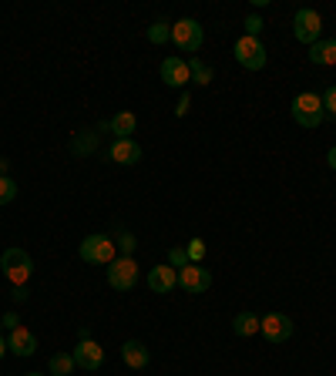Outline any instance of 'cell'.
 <instances>
[{
	"label": "cell",
	"mask_w": 336,
	"mask_h": 376,
	"mask_svg": "<svg viewBox=\"0 0 336 376\" xmlns=\"http://www.w3.org/2000/svg\"><path fill=\"white\" fill-rule=\"evenodd\" d=\"M0 269H4V276H7V282L14 289H21L34 276V259L27 255V249H7L0 255Z\"/></svg>",
	"instance_id": "1"
},
{
	"label": "cell",
	"mask_w": 336,
	"mask_h": 376,
	"mask_svg": "<svg viewBox=\"0 0 336 376\" xmlns=\"http://www.w3.org/2000/svg\"><path fill=\"white\" fill-rule=\"evenodd\" d=\"M292 122L302 124V128H320L326 118L323 111V98L320 94H313V91H302V94H296L292 98Z\"/></svg>",
	"instance_id": "2"
},
{
	"label": "cell",
	"mask_w": 336,
	"mask_h": 376,
	"mask_svg": "<svg viewBox=\"0 0 336 376\" xmlns=\"http://www.w3.org/2000/svg\"><path fill=\"white\" fill-rule=\"evenodd\" d=\"M202 41H205V31H202L199 21H192V17H182V21L172 24V44L179 47V51H185V54H199Z\"/></svg>",
	"instance_id": "3"
},
{
	"label": "cell",
	"mask_w": 336,
	"mask_h": 376,
	"mask_svg": "<svg viewBox=\"0 0 336 376\" xmlns=\"http://www.w3.org/2000/svg\"><path fill=\"white\" fill-rule=\"evenodd\" d=\"M81 259L84 262H91V266H112L114 259H118V245H114V239H108V235H88L84 242H81Z\"/></svg>",
	"instance_id": "4"
},
{
	"label": "cell",
	"mask_w": 336,
	"mask_h": 376,
	"mask_svg": "<svg viewBox=\"0 0 336 376\" xmlns=\"http://www.w3.org/2000/svg\"><path fill=\"white\" fill-rule=\"evenodd\" d=\"M138 262H134L132 255H118L112 266H108V286L118 289V292H132L138 286Z\"/></svg>",
	"instance_id": "5"
},
{
	"label": "cell",
	"mask_w": 336,
	"mask_h": 376,
	"mask_svg": "<svg viewBox=\"0 0 336 376\" xmlns=\"http://www.w3.org/2000/svg\"><path fill=\"white\" fill-rule=\"evenodd\" d=\"M232 54H235V61L246 67V71H262L266 67V61H269V54H266V44L259 41V37H239L235 41V47H232Z\"/></svg>",
	"instance_id": "6"
},
{
	"label": "cell",
	"mask_w": 336,
	"mask_h": 376,
	"mask_svg": "<svg viewBox=\"0 0 336 376\" xmlns=\"http://www.w3.org/2000/svg\"><path fill=\"white\" fill-rule=\"evenodd\" d=\"M320 34H323V17H320L313 7L296 11V17H292V37H296L300 44H316Z\"/></svg>",
	"instance_id": "7"
},
{
	"label": "cell",
	"mask_w": 336,
	"mask_h": 376,
	"mask_svg": "<svg viewBox=\"0 0 336 376\" xmlns=\"http://www.w3.org/2000/svg\"><path fill=\"white\" fill-rule=\"evenodd\" d=\"M259 332L266 336L269 343H286L292 336V320L286 312H269V316H262V322H259Z\"/></svg>",
	"instance_id": "8"
},
{
	"label": "cell",
	"mask_w": 336,
	"mask_h": 376,
	"mask_svg": "<svg viewBox=\"0 0 336 376\" xmlns=\"http://www.w3.org/2000/svg\"><path fill=\"white\" fill-rule=\"evenodd\" d=\"M179 286L185 289V292H192V296H199V292H205V289L212 286V272L195 266V262H189L185 269H179Z\"/></svg>",
	"instance_id": "9"
},
{
	"label": "cell",
	"mask_w": 336,
	"mask_h": 376,
	"mask_svg": "<svg viewBox=\"0 0 336 376\" xmlns=\"http://www.w3.org/2000/svg\"><path fill=\"white\" fill-rule=\"evenodd\" d=\"M162 81H165L168 88H185L192 81L189 61H185V57H165V61H162Z\"/></svg>",
	"instance_id": "10"
},
{
	"label": "cell",
	"mask_w": 336,
	"mask_h": 376,
	"mask_svg": "<svg viewBox=\"0 0 336 376\" xmlns=\"http://www.w3.org/2000/svg\"><path fill=\"white\" fill-rule=\"evenodd\" d=\"M108 158H112L114 165H138L142 162V144L134 142V138H114Z\"/></svg>",
	"instance_id": "11"
},
{
	"label": "cell",
	"mask_w": 336,
	"mask_h": 376,
	"mask_svg": "<svg viewBox=\"0 0 336 376\" xmlns=\"http://www.w3.org/2000/svg\"><path fill=\"white\" fill-rule=\"evenodd\" d=\"M71 356H74V366H81V370H98V366L104 363V350H101L94 340H81Z\"/></svg>",
	"instance_id": "12"
},
{
	"label": "cell",
	"mask_w": 336,
	"mask_h": 376,
	"mask_svg": "<svg viewBox=\"0 0 336 376\" xmlns=\"http://www.w3.org/2000/svg\"><path fill=\"white\" fill-rule=\"evenodd\" d=\"M7 350H11L14 356H34L37 353V336H34L27 326H17V330H11V336H7Z\"/></svg>",
	"instance_id": "13"
},
{
	"label": "cell",
	"mask_w": 336,
	"mask_h": 376,
	"mask_svg": "<svg viewBox=\"0 0 336 376\" xmlns=\"http://www.w3.org/2000/svg\"><path fill=\"white\" fill-rule=\"evenodd\" d=\"M175 286H179V269L155 266L152 272H148V289H152V292H162V296H168Z\"/></svg>",
	"instance_id": "14"
},
{
	"label": "cell",
	"mask_w": 336,
	"mask_h": 376,
	"mask_svg": "<svg viewBox=\"0 0 336 376\" xmlns=\"http://www.w3.org/2000/svg\"><path fill=\"white\" fill-rule=\"evenodd\" d=\"M122 360L132 366V370H145L152 356H148V346H145V343H138V340H128V343L122 346Z\"/></svg>",
	"instance_id": "15"
},
{
	"label": "cell",
	"mask_w": 336,
	"mask_h": 376,
	"mask_svg": "<svg viewBox=\"0 0 336 376\" xmlns=\"http://www.w3.org/2000/svg\"><path fill=\"white\" fill-rule=\"evenodd\" d=\"M310 61L313 64H336V41L330 37V41H316V44H310Z\"/></svg>",
	"instance_id": "16"
},
{
	"label": "cell",
	"mask_w": 336,
	"mask_h": 376,
	"mask_svg": "<svg viewBox=\"0 0 336 376\" xmlns=\"http://www.w3.org/2000/svg\"><path fill=\"white\" fill-rule=\"evenodd\" d=\"M259 322H262V320H259L256 312H239V316L232 320V332H235V336H256Z\"/></svg>",
	"instance_id": "17"
},
{
	"label": "cell",
	"mask_w": 336,
	"mask_h": 376,
	"mask_svg": "<svg viewBox=\"0 0 336 376\" xmlns=\"http://www.w3.org/2000/svg\"><path fill=\"white\" fill-rule=\"evenodd\" d=\"M134 128H138V118H134L132 111H122V114L112 118V132L118 134V138H132Z\"/></svg>",
	"instance_id": "18"
},
{
	"label": "cell",
	"mask_w": 336,
	"mask_h": 376,
	"mask_svg": "<svg viewBox=\"0 0 336 376\" xmlns=\"http://www.w3.org/2000/svg\"><path fill=\"white\" fill-rule=\"evenodd\" d=\"M189 74H192V81L199 84V88H205V84H212V67L205 64L199 54L195 57H189Z\"/></svg>",
	"instance_id": "19"
},
{
	"label": "cell",
	"mask_w": 336,
	"mask_h": 376,
	"mask_svg": "<svg viewBox=\"0 0 336 376\" xmlns=\"http://www.w3.org/2000/svg\"><path fill=\"white\" fill-rule=\"evenodd\" d=\"M94 148H98V134L94 132H81L78 138L71 142V152H74V155H91Z\"/></svg>",
	"instance_id": "20"
},
{
	"label": "cell",
	"mask_w": 336,
	"mask_h": 376,
	"mask_svg": "<svg viewBox=\"0 0 336 376\" xmlns=\"http://www.w3.org/2000/svg\"><path fill=\"white\" fill-rule=\"evenodd\" d=\"M47 370H51V376H67L71 370H74V356H71V353H57V356H51Z\"/></svg>",
	"instance_id": "21"
},
{
	"label": "cell",
	"mask_w": 336,
	"mask_h": 376,
	"mask_svg": "<svg viewBox=\"0 0 336 376\" xmlns=\"http://www.w3.org/2000/svg\"><path fill=\"white\" fill-rule=\"evenodd\" d=\"M148 41H152V44H165V41H172V27H168L165 21H155L152 27H148Z\"/></svg>",
	"instance_id": "22"
},
{
	"label": "cell",
	"mask_w": 336,
	"mask_h": 376,
	"mask_svg": "<svg viewBox=\"0 0 336 376\" xmlns=\"http://www.w3.org/2000/svg\"><path fill=\"white\" fill-rule=\"evenodd\" d=\"M14 199H17V182L11 175H0V205H7Z\"/></svg>",
	"instance_id": "23"
},
{
	"label": "cell",
	"mask_w": 336,
	"mask_h": 376,
	"mask_svg": "<svg viewBox=\"0 0 336 376\" xmlns=\"http://www.w3.org/2000/svg\"><path fill=\"white\" fill-rule=\"evenodd\" d=\"M185 252H189V262H195V266H199L202 259H205V242H202V239H192V242L185 245Z\"/></svg>",
	"instance_id": "24"
},
{
	"label": "cell",
	"mask_w": 336,
	"mask_h": 376,
	"mask_svg": "<svg viewBox=\"0 0 336 376\" xmlns=\"http://www.w3.org/2000/svg\"><path fill=\"white\" fill-rule=\"evenodd\" d=\"M168 266H172V269H185V266H189V252H185V249H168Z\"/></svg>",
	"instance_id": "25"
},
{
	"label": "cell",
	"mask_w": 336,
	"mask_h": 376,
	"mask_svg": "<svg viewBox=\"0 0 336 376\" xmlns=\"http://www.w3.org/2000/svg\"><path fill=\"white\" fill-rule=\"evenodd\" d=\"M114 245H118V252H122V255H132V252H134V245H138V242H134V235H132V232H122Z\"/></svg>",
	"instance_id": "26"
},
{
	"label": "cell",
	"mask_w": 336,
	"mask_h": 376,
	"mask_svg": "<svg viewBox=\"0 0 336 376\" xmlns=\"http://www.w3.org/2000/svg\"><path fill=\"white\" fill-rule=\"evenodd\" d=\"M262 34V17L259 14H249L246 17V37H259Z\"/></svg>",
	"instance_id": "27"
},
{
	"label": "cell",
	"mask_w": 336,
	"mask_h": 376,
	"mask_svg": "<svg viewBox=\"0 0 336 376\" xmlns=\"http://www.w3.org/2000/svg\"><path fill=\"white\" fill-rule=\"evenodd\" d=\"M323 111L330 114V118H336V84L323 94Z\"/></svg>",
	"instance_id": "28"
},
{
	"label": "cell",
	"mask_w": 336,
	"mask_h": 376,
	"mask_svg": "<svg viewBox=\"0 0 336 376\" xmlns=\"http://www.w3.org/2000/svg\"><path fill=\"white\" fill-rule=\"evenodd\" d=\"M0 320H4L7 330H17V326H21V316H17V312H7V316H0Z\"/></svg>",
	"instance_id": "29"
},
{
	"label": "cell",
	"mask_w": 336,
	"mask_h": 376,
	"mask_svg": "<svg viewBox=\"0 0 336 376\" xmlns=\"http://www.w3.org/2000/svg\"><path fill=\"white\" fill-rule=\"evenodd\" d=\"M185 111H189V94H182V98H179V108H175V114H179V118H182Z\"/></svg>",
	"instance_id": "30"
},
{
	"label": "cell",
	"mask_w": 336,
	"mask_h": 376,
	"mask_svg": "<svg viewBox=\"0 0 336 376\" xmlns=\"http://www.w3.org/2000/svg\"><path fill=\"white\" fill-rule=\"evenodd\" d=\"M326 162H330V168H333V172H336V144H333V148H330V155H326Z\"/></svg>",
	"instance_id": "31"
},
{
	"label": "cell",
	"mask_w": 336,
	"mask_h": 376,
	"mask_svg": "<svg viewBox=\"0 0 336 376\" xmlns=\"http://www.w3.org/2000/svg\"><path fill=\"white\" fill-rule=\"evenodd\" d=\"M81 340H91V330H88V326H81V330H78V343H81Z\"/></svg>",
	"instance_id": "32"
},
{
	"label": "cell",
	"mask_w": 336,
	"mask_h": 376,
	"mask_svg": "<svg viewBox=\"0 0 336 376\" xmlns=\"http://www.w3.org/2000/svg\"><path fill=\"white\" fill-rule=\"evenodd\" d=\"M7 172H11V162H7V158H0V175H7Z\"/></svg>",
	"instance_id": "33"
},
{
	"label": "cell",
	"mask_w": 336,
	"mask_h": 376,
	"mask_svg": "<svg viewBox=\"0 0 336 376\" xmlns=\"http://www.w3.org/2000/svg\"><path fill=\"white\" fill-rule=\"evenodd\" d=\"M7 356V340H4V332H0V360Z\"/></svg>",
	"instance_id": "34"
},
{
	"label": "cell",
	"mask_w": 336,
	"mask_h": 376,
	"mask_svg": "<svg viewBox=\"0 0 336 376\" xmlns=\"http://www.w3.org/2000/svg\"><path fill=\"white\" fill-rule=\"evenodd\" d=\"M0 332H4V320H0Z\"/></svg>",
	"instance_id": "35"
},
{
	"label": "cell",
	"mask_w": 336,
	"mask_h": 376,
	"mask_svg": "<svg viewBox=\"0 0 336 376\" xmlns=\"http://www.w3.org/2000/svg\"><path fill=\"white\" fill-rule=\"evenodd\" d=\"M27 376H37V373H27Z\"/></svg>",
	"instance_id": "36"
}]
</instances>
